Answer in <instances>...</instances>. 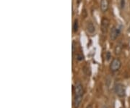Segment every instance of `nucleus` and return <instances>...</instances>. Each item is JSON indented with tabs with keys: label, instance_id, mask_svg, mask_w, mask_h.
I'll list each match as a JSON object with an SVG mask.
<instances>
[{
	"label": "nucleus",
	"instance_id": "f257e3e1",
	"mask_svg": "<svg viewBox=\"0 0 130 108\" xmlns=\"http://www.w3.org/2000/svg\"><path fill=\"white\" fill-rule=\"evenodd\" d=\"M114 91L119 97H124L126 95V89L124 85L121 83H116L114 86Z\"/></svg>",
	"mask_w": 130,
	"mask_h": 108
},
{
	"label": "nucleus",
	"instance_id": "f03ea898",
	"mask_svg": "<svg viewBox=\"0 0 130 108\" xmlns=\"http://www.w3.org/2000/svg\"><path fill=\"white\" fill-rule=\"evenodd\" d=\"M121 66V62L119 59L118 58H114L112 60L111 63L110 65V69L112 72H116L118 71Z\"/></svg>",
	"mask_w": 130,
	"mask_h": 108
},
{
	"label": "nucleus",
	"instance_id": "7ed1b4c3",
	"mask_svg": "<svg viewBox=\"0 0 130 108\" xmlns=\"http://www.w3.org/2000/svg\"><path fill=\"white\" fill-rule=\"evenodd\" d=\"M121 33V28L119 27H113L110 33V38L112 41H115Z\"/></svg>",
	"mask_w": 130,
	"mask_h": 108
},
{
	"label": "nucleus",
	"instance_id": "20e7f679",
	"mask_svg": "<svg viewBox=\"0 0 130 108\" xmlns=\"http://www.w3.org/2000/svg\"><path fill=\"white\" fill-rule=\"evenodd\" d=\"M109 23L110 21L109 20L106 18H103L101 20V31L103 33H106L108 30V27H109Z\"/></svg>",
	"mask_w": 130,
	"mask_h": 108
},
{
	"label": "nucleus",
	"instance_id": "39448f33",
	"mask_svg": "<svg viewBox=\"0 0 130 108\" xmlns=\"http://www.w3.org/2000/svg\"><path fill=\"white\" fill-rule=\"evenodd\" d=\"M83 96L82 95H76L74 94V108H79L80 104L82 103Z\"/></svg>",
	"mask_w": 130,
	"mask_h": 108
},
{
	"label": "nucleus",
	"instance_id": "423d86ee",
	"mask_svg": "<svg viewBox=\"0 0 130 108\" xmlns=\"http://www.w3.org/2000/svg\"><path fill=\"white\" fill-rule=\"evenodd\" d=\"M74 93L76 95H82L83 96L84 94V89L83 85L81 84L79 82H77L76 85H75V87H74Z\"/></svg>",
	"mask_w": 130,
	"mask_h": 108
},
{
	"label": "nucleus",
	"instance_id": "0eeeda50",
	"mask_svg": "<svg viewBox=\"0 0 130 108\" xmlns=\"http://www.w3.org/2000/svg\"><path fill=\"white\" fill-rule=\"evenodd\" d=\"M108 0H101V9L103 12H106L108 9Z\"/></svg>",
	"mask_w": 130,
	"mask_h": 108
},
{
	"label": "nucleus",
	"instance_id": "6e6552de",
	"mask_svg": "<svg viewBox=\"0 0 130 108\" xmlns=\"http://www.w3.org/2000/svg\"><path fill=\"white\" fill-rule=\"evenodd\" d=\"M87 31L90 34H93L95 31V28L94 25H93V23L91 21H89L87 23Z\"/></svg>",
	"mask_w": 130,
	"mask_h": 108
},
{
	"label": "nucleus",
	"instance_id": "1a4fd4ad",
	"mask_svg": "<svg viewBox=\"0 0 130 108\" xmlns=\"http://www.w3.org/2000/svg\"><path fill=\"white\" fill-rule=\"evenodd\" d=\"M122 51V45L121 44H117L116 47H115V49H114V52L116 55H119Z\"/></svg>",
	"mask_w": 130,
	"mask_h": 108
},
{
	"label": "nucleus",
	"instance_id": "9d476101",
	"mask_svg": "<svg viewBox=\"0 0 130 108\" xmlns=\"http://www.w3.org/2000/svg\"><path fill=\"white\" fill-rule=\"evenodd\" d=\"M78 28H79V25H78V20L76 19V20H74V24H73V31H74V33H77V32Z\"/></svg>",
	"mask_w": 130,
	"mask_h": 108
},
{
	"label": "nucleus",
	"instance_id": "9b49d317",
	"mask_svg": "<svg viewBox=\"0 0 130 108\" xmlns=\"http://www.w3.org/2000/svg\"><path fill=\"white\" fill-rule=\"evenodd\" d=\"M119 7L120 9H123L125 7V0H120L119 1Z\"/></svg>",
	"mask_w": 130,
	"mask_h": 108
},
{
	"label": "nucleus",
	"instance_id": "f8f14e48",
	"mask_svg": "<svg viewBox=\"0 0 130 108\" xmlns=\"http://www.w3.org/2000/svg\"><path fill=\"white\" fill-rule=\"evenodd\" d=\"M106 57L107 60H110V58L111 57V55L110 52H106Z\"/></svg>",
	"mask_w": 130,
	"mask_h": 108
},
{
	"label": "nucleus",
	"instance_id": "ddd939ff",
	"mask_svg": "<svg viewBox=\"0 0 130 108\" xmlns=\"http://www.w3.org/2000/svg\"><path fill=\"white\" fill-rule=\"evenodd\" d=\"M127 36H128V37L130 38V25L128 28V30H127Z\"/></svg>",
	"mask_w": 130,
	"mask_h": 108
},
{
	"label": "nucleus",
	"instance_id": "4468645a",
	"mask_svg": "<svg viewBox=\"0 0 130 108\" xmlns=\"http://www.w3.org/2000/svg\"><path fill=\"white\" fill-rule=\"evenodd\" d=\"M86 108H93V104H89V105H88V106H87V107Z\"/></svg>",
	"mask_w": 130,
	"mask_h": 108
},
{
	"label": "nucleus",
	"instance_id": "2eb2a0df",
	"mask_svg": "<svg viewBox=\"0 0 130 108\" xmlns=\"http://www.w3.org/2000/svg\"><path fill=\"white\" fill-rule=\"evenodd\" d=\"M81 1H82V0H77V2H81Z\"/></svg>",
	"mask_w": 130,
	"mask_h": 108
},
{
	"label": "nucleus",
	"instance_id": "dca6fc26",
	"mask_svg": "<svg viewBox=\"0 0 130 108\" xmlns=\"http://www.w3.org/2000/svg\"><path fill=\"white\" fill-rule=\"evenodd\" d=\"M103 108H107V107L106 106H104V107H103Z\"/></svg>",
	"mask_w": 130,
	"mask_h": 108
}]
</instances>
